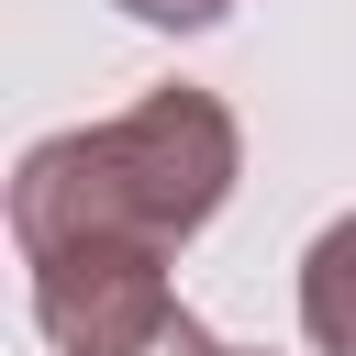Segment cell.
<instances>
[{
	"label": "cell",
	"instance_id": "obj_1",
	"mask_svg": "<svg viewBox=\"0 0 356 356\" xmlns=\"http://www.w3.org/2000/svg\"><path fill=\"white\" fill-rule=\"evenodd\" d=\"M245 178V134L211 89L167 78L111 122L44 134L11 167V245L44 256H178Z\"/></svg>",
	"mask_w": 356,
	"mask_h": 356
},
{
	"label": "cell",
	"instance_id": "obj_2",
	"mask_svg": "<svg viewBox=\"0 0 356 356\" xmlns=\"http://www.w3.org/2000/svg\"><path fill=\"white\" fill-rule=\"evenodd\" d=\"M300 334L312 356H356V211H334L300 256Z\"/></svg>",
	"mask_w": 356,
	"mask_h": 356
},
{
	"label": "cell",
	"instance_id": "obj_4",
	"mask_svg": "<svg viewBox=\"0 0 356 356\" xmlns=\"http://www.w3.org/2000/svg\"><path fill=\"white\" fill-rule=\"evenodd\" d=\"M122 356H234V345H211V334H200L189 312H167V323H156L145 345H122Z\"/></svg>",
	"mask_w": 356,
	"mask_h": 356
},
{
	"label": "cell",
	"instance_id": "obj_3",
	"mask_svg": "<svg viewBox=\"0 0 356 356\" xmlns=\"http://www.w3.org/2000/svg\"><path fill=\"white\" fill-rule=\"evenodd\" d=\"M111 11H134V22H156V33H211L234 0H111Z\"/></svg>",
	"mask_w": 356,
	"mask_h": 356
},
{
	"label": "cell",
	"instance_id": "obj_5",
	"mask_svg": "<svg viewBox=\"0 0 356 356\" xmlns=\"http://www.w3.org/2000/svg\"><path fill=\"white\" fill-rule=\"evenodd\" d=\"M234 356H267V345H234Z\"/></svg>",
	"mask_w": 356,
	"mask_h": 356
}]
</instances>
